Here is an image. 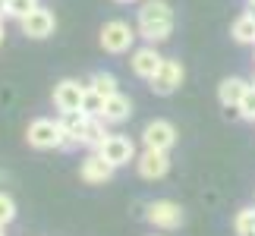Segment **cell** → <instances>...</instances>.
Returning <instances> with one entry per match:
<instances>
[{
	"label": "cell",
	"mask_w": 255,
	"mask_h": 236,
	"mask_svg": "<svg viewBox=\"0 0 255 236\" xmlns=\"http://www.w3.org/2000/svg\"><path fill=\"white\" fill-rule=\"evenodd\" d=\"M135 32L154 47L167 41L173 35V6L167 0H145L139 6V16H135Z\"/></svg>",
	"instance_id": "obj_1"
},
{
	"label": "cell",
	"mask_w": 255,
	"mask_h": 236,
	"mask_svg": "<svg viewBox=\"0 0 255 236\" xmlns=\"http://www.w3.org/2000/svg\"><path fill=\"white\" fill-rule=\"evenodd\" d=\"M63 126L60 120H47V117H38V120L28 123L25 129V142L32 148H41V151H51V148H63Z\"/></svg>",
	"instance_id": "obj_2"
},
{
	"label": "cell",
	"mask_w": 255,
	"mask_h": 236,
	"mask_svg": "<svg viewBox=\"0 0 255 236\" xmlns=\"http://www.w3.org/2000/svg\"><path fill=\"white\" fill-rule=\"evenodd\" d=\"M135 38H139V32H135V25H129L126 19H111V22L101 25V47L107 54H126L132 51Z\"/></svg>",
	"instance_id": "obj_3"
},
{
	"label": "cell",
	"mask_w": 255,
	"mask_h": 236,
	"mask_svg": "<svg viewBox=\"0 0 255 236\" xmlns=\"http://www.w3.org/2000/svg\"><path fill=\"white\" fill-rule=\"evenodd\" d=\"M145 221H148L154 230H176L186 221V214H183V208L176 202L158 199V202H148V205H145Z\"/></svg>",
	"instance_id": "obj_4"
},
{
	"label": "cell",
	"mask_w": 255,
	"mask_h": 236,
	"mask_svg": "<svg viewBox=\"0 0 255 236\" xmlns=\"http://www.w3.org/2000/svg\"><path fill=\"white\" fill-rule=\"evenodd\" d=\"M183 79H186V70H183V63L176 60V57H164V63H161V70L154 73L151 79H148V88L154 95H173L176 88L183 85Z\"/></svg>",
	"instance_id": "obj_5"
},
{
	"label": "cell",
	"mask_w": 255,
	"mask_h": 236,
	"mask_svg": "<svg viewBox=\"0 0 255 236\" xmlns=\"http://www.w3.org/2000/svg\"><path fill=\"white\" fill-rule=\"evenodd\" d=\"M98 154L104 157L111 167H126V164H135V145H132V139H126V135H107L104 139V145L98 148Z\"/></svg>",
	"instance_id": "obj_6"
},
{
	"label": "cell",
	"mask_w": 255,
	"mask_h": 236,
	"mask_svg": "<svg viewBox=\"0 0 255 236\" xmlns=\"http://www.w3.org/2000/svg\"><path fill=\"white\" fill-rule=\"evenodd\" d=\"M142 145L151 151H170L176 145V126L170 120H151L142 129Z\"/></svg>",
	"instance_id": "obj_7"
},
{
	"label": "cell",
	"mask_w": 255,
	"mask_h": 236,
	"mask_svg": "<svg viewBox=\"0 0 255 236\" xmlns=\"http://www.w3.org/2000/svg\"><path fill=\"white\" fill-rule=\"evenodd\" d=\"M19 28H22L25 38H35V41H41V38H51L54 28H57V19L47 6H38L32 9L25 19H19Z\"/></svg>",
	"instance_id": "obj_8"
},
{
	"label": "cell",
	"mask_w": 255,
	"mask_h": 236,
	"mask_svg": "<svg viewBox=\"0 0 255 236\" xmlns=\"http://www.w3.org/2000/svg\"><path fill=\"white\" fill-rule=\"evenodd\" d=\"M85 88L82 82L76 79H63V82L54 85V107L60 114H73V111H82V98H85Z\"/></svg>",
	"instance_id": "obj_9"
},
{
	"label": "cell",
	"mask_w": 255,
	"mask_h": 236,
	"mask_svg": "<svg viewBox=\"0 0 255 236\" xmlns=\"http://www.w3.org/2000/svg\"><path fill=\"white\" fill-rule=\"evenodd\" d=\"M161 63H164V57L158 54V47H154V44H142V47H135V51L129 54L132 73L139 76V79H145V82L161 70Z\"/></svg>",
	"instance_id": "obj_10"
},
{
	"label": "cell",
	"mask_w": 255,
	"mask_h": 236,
	"mask_svg": "<svg viewBox=\"0 0 255 236\" xmlns=\"http://www.w3.org/2000/svg\"><path fill=\"white\" fill-rule=\"evenodd\" d=\"M246 88H249V82L240 79V76H230L218 85V101H221L224 111H227V117H240V101H243V95H246Z\"/></svg>",
	"instance_id": "obj_11"
},
{
	"label": "cell",
	"mask_w": 255,
	"mask_h": 236,
	"mask_svg": "<svg viewBox=\"0 0 255 236\" xmlns=\"http://www.w3.org/2000/svg\"><path fill=\"white\" fill-rule=\"evenodd\" d=\"M135 170H139L142 180H161V176H167V170H170V157H167V151L145 148L135 157Z\"/></svg>",
	"instance_id": "obj_12"
},
{
	"label": "cell",
	"mask_w": 255,
	"mask_h": 236,
	"mask_svg": "<svg viewBox=\"0 0 255 236\" xmlns=\"http://www.w3.org/2000/svg\"><path fill=\"white\" fill-rule=\"evenodd\" d=\"M114 170H117V167H111V164H107L98 151H92V154H88L85 161H82L79 176H82L88 186H101V183H107V180L114 176Z\"/></svg>",
	"instance_id": "obj_13"
},
{
	"label": "cell",
	"mask_w": 255,
	"mask_h": 236,
	"mask_svg": "<svg viewBox=\"0 0 255 236\" xmlns=\"http://www.w3.org/2000/svg\"><path fill=\"white\" fill-rule=\"evenodd\" d=\"M129 114H132V101L126 95H111L104 101V111H101V120L104 123H111V126H117V123H123V120H129Z\"/></svg>",
	"instance_id": "obj_14"
},
{
	"label": "cell",
	"mask_w": 255,
	"mask_h": 236,
	"mask_svg": "<svg viewBox=\"0 0 255 236\" xmlns=\"http://www.w3.org/2000/svg\"><path fill=\"white\" fill-rule=\"evenodd\" d=\"M107 123L101 120V117H88L85 120V126H82V135H79V145H85V148H101L104 145V139H107Z\"/></svg>",
	"instance_id": "obj_15"
},
{
	"label": "cell",
	"mask_w": 255,
	"mask_h": 236,
	"mask_svg": "<svg viewBox=\"0 0 255 236\" xmlns=\"http://www.w3.org/2000/svg\"><path fill=\"white\" fill-rule=\"evenodd\" d=\"M88 117L82 111H73V114H60V126H63V148H73L79 145V135H82V126H85Z\"/></svg>",
	"instance_id": "obj_16"
},
{
	"label": "cell",
	"mask_w": 255,
	"mask_h": 236,
	"mask_svg": "<svg viewBox=\"0 0 255 236\" xmlns=\"http://www.w3.org/2000/svg\"><path fill=\"white\" fill-rule=\"evenodd\" d=\"M230 35H233V41H240V44H255V16L252 13L237 16L233 19Z\"/></svg>",
	"instance_id": "obj_17"
},
{
	"label": "cell",
	"mask_w": 255,
	"mask_h": 236,
	"mask_svg": "<svg viewBox=\"0 0 255 236\" xmlns=\"http://www.w3.org/2000/svg\"><path fill=\"white\" fill-rule=\"evenodd\" d=\"M88 88H92V92H98L101 98H111V95L120 92V88H117V76H114V73H104V70H98L92 79H88Z\"/></svg>",
	"instance_id": "obj_18"
},
{
	"label": "cell",
	"mask_w": 255,
	"mask_h": 236,
	"mask_svg": "<svg viewBox=\"0 0 255 236\" xmlns=\"http://www.w3.org/2000/svg\"><path fill=\"white\" fill-rule=\"evenodd\" d=\"M104 101H107V98H101L98 92H92V88H85V98H82V114H85V117H101Z\"/></svg>",
	"instance_id": "obj_19"
},
{
	"label": "cell",
	"mask_w": 255,
	"mask_h": 236,
	"mask_svg": "<svg viewBox=\"0 0 255 236\" xmlns=\"http://www.w3.org/2000/svg\"><path fill=\"white\" fill-rule=\"evenodd\" d=\"M32 9H38V0H6V16L25 19Z\"/></svg>",
	"instance_id": "obj_20"
},
{
	"label": "cell",
	"mask_w": 255,
	"mask_h": 236,
	"mask_svg": "<svg viewBox=\"0 0 255 236\" xmlns=\"http://www.w3.org/2000/svg\"><path fill=\"white\" fill-rule=\"evenodd\" d=\"M13 221H16V202L13 195L0 192V227H9Z\"/></svg>",
	"instance_id": "obj_21"
},
{
	"label": "cell",
	"mask_w": 255,
	"mask_h": 236,
	"mask_svg": "<svg viewBox=\"0 0 255 236\" xmlns=\"http://www.w3.org/2000/svg\"><path fill=\"white\" fill-rule=\"evenodd\" d=\"M233 230H237V236H255V224H252L249 208H243L237 218H233Z\"/></svg>",
	"instance_id": "obj_22"
},
{
	"label": "cell",
	"mask_w": 255,
	"mask_h": 236,
	"mask_svg": "<svg viewBox=\"0 0 255 236\" xmlns=\"http://www.w3.org/2000/svg\"><path fill=\"white\" fill-rule=\"evenodd\" d=\"M240 120L255 123V85L246 88V95H243V101H240Z\"/></svg>",
	"instance_id": "obj_23"
},
{
	"label": "cell",
	"mask_w": 255,
	"mask_h": 236,
	"mask_svg": "<svg viewBox=\"0 0 255 236\" xmlns=\"http://www.w3.org/2000/svg\"><path fill=\"white\" fill-rule=\"evenodd\" d=\"M6 16V0H0V19Z\"/></svg>",
	"instance_id": "obj_24"
},
{
	"label": "cell",
	"mask_w": 255,
	"mask_h": 236,
	"mask_svg": "<svg viewBox=\"0 0 255 236\" xmlns=\"http://www.w3.org/2000/svg\"><path fill=\"white\" fill-rule=\"evenodd\" d=\"M0 41H3V19H0Z\"/></svg>",
	"instance_id": "obj_25"
},
{
	"label": "cell",
	"mask_w": 255,
	"mask_h": 236,
	"mask_svg": "<svg viewBox=\"0 0 255 236\" xmlns=\"http://www.w3.org/2000/svg\"><path fill=\"white\" fill-rule=\"evenodd\" d=\"M0 236H6V227H0Z\"/></svg>",
	"instance_id": "obj_26"
},
{
	"label": "cell",
	"mask_w": 255,
	"mask_h": 236,
	"mask_svg": "<svg viewBox=\"0 0 255 236\" xmlns=\"http://www.w3.org/2000/svg\"><path fill=\"white\" fill-rule=\"evenodd\" d=\"M117 3H132V0H117Z\"/></svg>",
	"instance_id": "obj_27"
},
{
	"label": "cell",
	"mask_w": 255,
	"mask_h": 236,
	"mask_svg": "<svg viewBox=\"0 0 255 236\" xmlns=\"http://www.w3.org/2000/svg\"><path fill=\"white\" fill-rule=\"evenodd\" d=\"M249 211H252V224H255V208H249Z\"/></svg>",
	"instance_id": "obj_28"
},
{
	"label": "cell",
	"mask_w": 255,
	"mask_h": 236,
	"mask_svg": "<svg viewBox=\"0 0 255 236\" xmlns=\"http://www.w3.org/2000/svg\"><path fill=\"white\" fill-rule=\"evenodd\" d=\"M249 6H255V0H249Z\"/></svg>",
	"instance_id": "obj_29"
},
{
	"label": "cell",
	"mask_w": 255,
	"mask_h": 236,
	"mask_svg": "<svg viewBox=\"0 0 255 236\" xmlns=\"http://www.w3.org/2000/svg\"><path fill=\"white\" fill-rule=\"evenodd\" d=\"M252 85H255V82H252Z\"/></svg>",
	"instance_id": "obj_30"
},
{
	"label": "cell",
	"mask_w": 255,
	"mask_h": 236,
	"mask_svg": "<svg viewBox=\"0 0 255 236\" xmlns=\"http://www.w3.org/2000/svg\"><path fill=\"white\" fill-rule=\"evenodd\" d=\"M151 236H154V233H151Z\"/></svg>",
	"instance_id": "obj_31"
}]
</instances>
